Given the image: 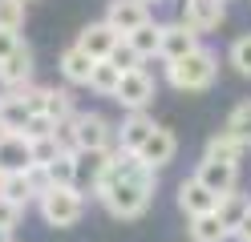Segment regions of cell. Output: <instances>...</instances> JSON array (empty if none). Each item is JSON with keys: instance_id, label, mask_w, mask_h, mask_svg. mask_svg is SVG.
<instances>
[{"instance_id": "cell-1", "label": "cell", "mask_w": 251, "mask_h": 242, "mask_svg": "<svg viewBox=\"0 0 251 242\" xmlns=\"http://www.w3.org/2000/svg\"><path fill=\"white\" fill-rule=\"evenodd\" d=\"M154 174H158V170L142 166L130 177H118V182H109V186H98V202L114 218H142L150 198H154Z\"/></svg>"}, {"instance_id": "cell-2", "label": "cell", "mask_w": 251, "mask_h": 242, "mask_svg": "<svg viewBox=\"0 0 251 242\" xmlns=\"http://www.w3.org/2000/svg\"><path fill=\"white\" fill-rule=\"evenodd\" d=\"M215 73H219V61H215L211 48H202V44L195 48V53H186V57L166 65V81L178 93H202V89H211L215 85Z\"/></svg>"}, {"instance_id": "cell-3", "label": "cell", "mask_w": 251, "mask_h": 242, "mask_svg": "<svg viewBox=\"0 0 251 242\" xmlns=\"http://www.w3.org/2000/svg\"><path fill=\"white\" fill-rule=\"evenodd\" d=\"M37 206H41V218L49 222V226H57V230L77 226L81 214H85V198H81V190H77V186H49L37 198Z\"/></svg>"}, {"instance_id": "cell-4", "label": "cell", "mask_w": 251, "mask_h": 242, "mask_svg": "<svg viewBox=\"0 0 251 242\" xmlns=\"http://www.w3.org/2000/svg\"><path fill=\"white\" fill-rule=\"evenodd\" d=\"M61 133H65V145L69 150H101L109 145V121L101 113H73V117L61 125Z\"/></svg>"}, {"instance_id": "cell-5", "label": "cell", "mask_w": 251, "mask_h": 242, "mask_svg": "<svg viewBox=\"0 0 251 242\" xmlns=\"http://www.w3.org/2000/svg\"><path fill=\"white\" fill-rule=\"evenodd\" d=\"M114 101L122 105V109H146L150 101H154V77L146 73V69H130V73H122V85H118V93H114Z\"/></svg>"}, {"instance_id": "cell-6", "label": "cell", "mask_w": 251, "mask_h": 242, "mask_svg": "<svg viewBox=\"0 0 251 242\" xmlns=\"http://www.w3.org/2000/svg\"><path fill=\"white\" fill-rule=\"evenodd\" d=\"M175 154H178V137L170 133L166 125H154V133L142 141V150H138L142 166H150V170H162V166H170V161H175Z\"/></svg>"}, {"instance_id": "cell-7", "label": "cell", "mask_w": 251, "mask_h": 242, "mask_svg": "<svg viewBox=\"0 0 251 242\" xmlns=\"http://www.w3.org/2000/svg\"><path fill=\"white\" fill-rule=\"evenodd\" d=\"M118 41H122V32L109 24V21H93V24H85L81 32H77V44H81L93 61H105L118 48Z\"/></svg>"}, {"instance_id": "cell-8", "label": "cell", "mask_w": 251, "mask_h": 242, "mask_svg": "<svg viewBox=\"0 0 251 242\" xmlns=\"http://www.w3.org/2000/svg\"><path fill=\"white\" fill-rule=\"evenodd\" d=\"M199 37L202 32H195L186 21H175V24H162V61L170 65V61H178V57H186V53H195L199 48Z\"/></svg>"}, {"instance_id": "cell-9", "label": "cell", "mask_w": 251, "mask_h": 242, "mask_svg": "<svg viewBox=\"0 0 251 242\" xmlns=\"http://www.w3.org/2000/svg\"><path fill=\"white\" fill-rule=\"evenodd\" d=\"M28 81H33V48L21 41L4 61H0V85L4 89H21V85H28Z\"/></svg>"}, {"instance_id": "cell-10", "label": "cell", "mask_w": 251, "mask_h": 242, "mask_svg": "<svg viewBox=\"0 0 251 242\" xmlns=\"http://www.w3.org/2000/svg\"><path fill=\"white\" fill-rule=\"evenodd\" d=\"M105 21L114 24L122 37H130L134 28H142V24L150 21V4H142V0H109Z\"/></svg>"}, {"instance_id": "cell-11", "label": "cell", "mask_w": 251, "mask_h": 242, "mask_svg": "<svg viewBox=\"0 0 251 242\" xmlns=\"http://www.w3.org/2000/svg\"><path fill=\"white\" fill-rule=\"evenodd\" d=\"M195 177H199L207 190H215L219 198H223V194H231L235 182H239V166H231V161H215V157H202L199 170H195Z\"/></svg>"}, {"instance_id": "cell-12", "label": "cell", "mask_w": 251, "mask_h": 242, "mask_svg": "<svg viewBox=\"0 0 251 242\" xmlns=\"http://www.w3.org/2000/svg\"><path fill=\"white\" fill-rule=\"evenodd\" d=\"M178 210H182L186 218H195V214H211V210H219V194L207 190L199 177H186V182L178 186Z\"/></svg>"}, {"instance_id": "cell-13", "label": "cell", "mask_w": 251, "mask_h": 242, "mask_svg": "<svg viewBox=\"0 0 251 242\" xmlns=\"http://www.w3.org/2000/svg\"><path fill=\"white\" fill-rule=\"evenodd\" d=\"M33 166V145H28L25 133H0V170L21 174Z\"/></svg>"}, {"instance_id": "cell-14", "label": "cell", "mask_w": 251, "mask_h": 242, "mask_svg": "<svg viewBox=\"0 0 251 242\" xmlns=\"http://www.w3.org/2000/svg\"><path fill=\"white\" fill-rule=\"evenodd\" d=\"M33 121V105L12 89L0 97V133H25V125Z\"/></svg>"}, {"instance_id": "cell-15", "label": "cell", "mask_w": 251, "mask_h": 242, "mask_svg": "<svg viewBox=\"0 0 251 242\" xmlns=\"http://www.w3.org/2000/svg\"><path fill=\"white\" fill-rule=\"evenodd\" d=\"M223 4H227V0H186L182 21L191 24L195 32H211V28L223 24Z\"/></svg>"}, {"instance_id": "cell-16", "label": "cell", "mask_w": 251, "mask_h": 242, "mask_svg": "<svg viewBox=\"0 0 251 242\" xmlns=\"http://www.w3.org/2000/svg\"><path fill=\"white\" fill-rule=\"evenodd\" d=\"M57 65H61V77H65L69 85H89V73H93V65H98V61H93L81 44H69Z\"/></svg>"}, {"instance_id": "cell-17", "label": "cell", "mask_w": 251, "mask_h": 242, "mask_svg": "<svg viewBox=\"0 0 251 242\" xmlns=\"http://www.w3.org/2000/svg\"><path fill=\"white\" fill-rule=\"evenodd\" d=\"M150 133H154V121L146 117V109H134L130 117L122 121V129H118V145H122V150H130V154H138Z\"/></svg>"}, {"instance_id": "cell-18", "label": "cell", "mask_w": 251, "mask_h": 242, "mask_svg": "<svg viewBox=\"0 0 251 242\" xmlns=\"http://www.w3.org/2000/svg\"><path fill=\"white\" fill-rule=\"evenodd\" d=\"M243 154H247V141L235 137L227 125L219 129V133H211V141H207V157H215V161H231V166H239Z\"/></svg>"}, {"instance_id": "cell-19", "label": "cell", "mask_w": 251, "mask_h": 242, "mask_svg": "<svg viewBox=\"0 0 251 242\" xmlns=\"http://www.w3.org/2000/svg\"><path fill=\"white\" fill-rule=\"evenodd\" d=\"M109 157H114L109 145H101V150H77V182L98 186L101 174H105V166H109Z\"/></svg>"}, {"instance_id": "cell-20", "label": "cell", "mask_w": 251, "mask_h": 242, "mask_svg": "<svg viewBox=\"0 0 251 242\" xmlns=\"http://www.w3.org/2000/svg\"><path fill=\"white\" fill-rule=\"evenodd\" d=\"M191 238H195V242H227L231 230L223 226L219 210H211V214H195V218H191Z\"/></svg>"}, {"instance_id": "cell-21", "label": "cell", "mask_w": 251, "mask_h": 242, "mask_svg": "<svg viewBox=\"0 0 251 242\" xmlns=\"http://www.w3.org/2000/svg\"><path fill=\"white\" fill-rule=\"evenodd\" d=\"M118 85H122V69H118V65L109 61V57L93 65V73H89V89H93V93L114 97V93H118Z\"/></svg>"}, {"instance_id": "cell-22", "label": "cell", "mask_w": 251, "mask_h": 242, "mask_svg": "<svg viewBox=\"0 0 251 242\" xmlns=\"http://www.w3.org/2000/svg\"><path fill=\"white\" fill-rule=\"evenodd\" d=\"M251 210V198L247 194H223V198H219V218H223V226L231 230V238H235V230H239V222H243V214Z\"/></svg>"}, {"instance_id": "cell-23", "label": "cell", "mask_w": 251, "mask_h": 242, "mask_svg": "<svg viewBox=\"0 0 251 242\" xmlns=\"http://www.w3.org/2000/svg\"><path fill=\"white\" fill-rule=\"evenodd\" d=\"M41 113H49L57 125H65V121L73 117V97H69V89L45 85V105H41Z\"/></svg>"}, {"instance_id": "cell-24", "label": "cell", "mask_w": 251, "mask_h": 242, "mask_svg": "<svg viewBox=\"0 0 251 242\" xmlns=\"http://www.w3.org/2000/svg\"><path fill=\"white\" fill-rule=\"evenodd\" d=\"M126 41H130V44H134V48H138L142 57H158V53H162V24L146 21L142 28H134V32H130Z\"/></svg>"}, {"instance_id": "cell-25", "label": "cell", "mask_w": 251, "mask_h": 242, "mask_svg": "<svg viewBox=\"0 0 251 242\" xmlns=\"http://www.w3.org/2000/svg\"><path fill=\"white\" fill-rule=\"evenodd\" d=\"M0 194H4V198H12L17 206H28L33 198H41V194H37V186H33V177H28V170L8 174V177H4V190H0Z\"/></svg>"}, {"instance_id": "cell-26", "label": "cell", "mask_w": 251, "mask_h": 242, "mask_svg": "<svg viewBox=\"0 0 251 242\" xmlns=\"http://www.w3.org/2000/svg\"><path fill=\"white\" fill-rule=\"evenodd\" d=\"M28 145H33V166H49V161H57L61 154L69 150L61 133H45V137H33Z\"/></svg>"}, {"instance_id": "cell-27", "label": "cell", "mask_w": 251, "mask_h": 242, "mask_svg": "<svg viewBox=\"0 0 251 242\" xmlns=\"http://www.w3.org/2000/svg\"><path fill=\"white\" fill-rule=\"evenodd\" d=\"M49 177H53V186H77V150H65L57 161H49Z\"/></svg>"}, {"instance_id": "cell-28", "label": "cell", "mask_w": 251, "mask_h": 242, "mask_svg": "<svg viewBox=\"0 0 251 242\" xmlns=\"http://www.w3.org/2000/svg\"><path fill=\"white\" fill-rule=\"evenodd\" d=\"M227 129H231L235 137H243V141H247V150H251V101H239V105L231 109Z\"/></svg>"}, {"instance_id": "cell-29", "label": "cell", "mask_w": 251, "mask_h": 242, "mask_svg": "<svg viewBox=\"0 0 251 242\" xmlns=\"http://www.w3.org/2000/svg\"><path fill=\"white\" fill-rule=\"evenodd\" d=\"M109 61H114L122 73H130V69H142V61H146V57H142V53H138V48H134L130 41L122 37V41H118V48L109 53Z\"/></svg>"}, {"instance_id": "cell-30", "label": "cell", "mask_w": 251, "mask_h": 242, "mask_svg": "<svg viewBox=\"0 0 251 242\" xmlns=\"http://www.w3.org/2000/svg\"><path fill=\"white\" fill-rule=\"evenodd\" d=\"M231 65H235V73H239V77H251V32L231 44Z\"/></svg>"}, {"instance_id": "cell-31", "label": "cell", "mask_w": 251, "mask_h": 242, "mask_svg": "<svg viewBox=\"0 0 251 242\" xmlns=\"http://www.w3.org/2000/svg\"><path fill=\"white\" fill-rule=\"evenodd\" d=\"M25 24V0H0V28H17Z\"/></svg>"}, {"instance_id": "cell-32", "label": "cell", "mask_w": 251, "mask_h": 242, "mask_svg": "<svg viewBox=\"0 0 251 242\" xmlns=\"http://www.w3.org/2000/svg\"><path fill=\"white\" fill-rule=\"evenodd\" d=\"M57 129H61V125L49 117V113H33V121L25 125V137L33 141V137H45V133H57Z\"/></svg>"}, {"instance_id": "cell-33", "label": "cell", "mask_w": 251, "mask_h": 242, "mask_svg": "<svg viewBox=\"0 0 251 242\" xmlns=\"http://www.w3.org/2000/svg\"><path fill=\"white\" fill-rule=\"evenodd\" d=\"M21 214H25V206H17L12 198H4V194H0V226H8V230H12V226L21 222Z\"/></svg>"}, {"instance_id": "cell-34", "label": "cell", "mask_w": 251, "mask_h": 242, "mask_svg": "<svg viewBox=\"0 0 251 242\" xmlns=\"http://www.w3.org/2000/svg\"><path fill=\"white\" fill-rule=\"evenodd\" d=\"M17 44H21V32H17V28H0V61H4Z\"/></svg>"}, {"instance_id": "cell-35", "label": "cell", "mask_w": 251, "mask_h": 242, "mask_svg": "<svg viewBox=\"0 0 251 242\" xmlns=\"http://www.w3.org/2000/svg\"><path fill=\"white\" fill-rule=\"evenodd\" d=\"M235 238H239V242H251V210L243 214V222H239V230H235Z\"/></svg>"}, {"instance_id": "cell-36", "label": "cell", "mask_w": 251, "mask_h": 242, "mask_svg": "<svg viewBox=\"0 0 251 242\" xmlns=\"http://www.w3.org/2000/svg\"><path fill=\"white\" fill-rule=\"evenodd\" d=\"M0 242H12V230H8V226H0Z\"/></svg>"}, {"instance_id": "cell-37", "label": "cell", "mask_w": 251, "mask_h": 242, "mask_svg": "<svg viewBox=\"0 0 251 242\" xmlns=\"http://www.w3.org/2000/svg\"><path fill=\"white\" fill-rule=\"evenodd\" d=\"M4 177H8V170H0V190H4Z\"/></svg>"}, {"instance_id": "cell-38", "label": "cell", "mask_w": 251, "mask_h": 242, "mask_svg": "<svg viewBox=\"0 0 251 242\" xmlns=\"http://www.w3.org/2000/svg\"><path fill=\"white\" fill-rule=\"evenodd\" d=\"M142 4H162V0H142Z\"/></svg>"}]
</instances>
